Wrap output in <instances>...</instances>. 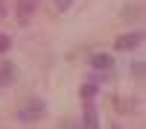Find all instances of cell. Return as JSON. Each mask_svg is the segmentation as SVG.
Wrapping results in <instances>:
<instances>
[{"mask_svg": "<svg viewBox=\"0 0 146 129\" xmlns=\"http://www.w3.org/2000/svg\"><path fill=\"white\" fill-rule=\"evenodd\" d=\"M41 114H44V103L41 100H27V103L21 106V112H18L21 120H38Z\"/></svg>", "mask_w": 146, "mask_h": 129, "instance_id": "1", "label": "cell"}, {"mask_svg": "<svg viewBox=\"0 0 146 129\" xmlns=\"http://www.w3.org/2000/svg\"><path fill=\"white\" fill-rule=\"evenodd\" d=\"M41 0H18V21L21 23H29L32 15H35V9H38Z\"/></svg>", "mask_w": 146, "mask_h": 129, "instance_id": "2", "label": "cell"}, {"mask_svg": "<svg viewBox=\"0 0 146 129\" xmlns=\"http://www.w3.org/2000/svg\"><path fill=\"white\" fill-rule=\"evenodd\" d=\"M143 41V32H129V35H120V38L114 41L117 50H135V47Z\"/></svg>", "mask_w": 146, "mask_h": 129, "instance_id": "3", "label": "cell"}, {"mask_svg": "<svg viewBox=\"0 0 146 129\" xmlns=\"http://www.w3.org/2000/svg\"><path fill=\"white\" fill-rule=\"evenodd\" d=\"M91 65H94L96 70H108V68L114 65V59H111V56H102V53H100V56H94V62H91Z\"/></svg>", "mask_w": 146, "mask_h": 129, "instance_id": "4", "label": "cell"}, {"mask_svg": "<svg viewBox=\"0 0 146 129\" xmlns=\"http://www.w3.org/2000/svg\"><path fill=\"white\" fill-rule=\"evenodd\" d=\"M85 129H100V123H96V109H94V106L85 109Z\"/></svg>", "mask_w": 146, "mask_h": 129, "instance_id": "5", "label": "cell"}, {"mask_svg": "<svg viewBox=\"0 0 146 129\" xmlns=\"http://www.w3.org/2000/svg\"><path fill=\"white\" fill-rule=\"evenodd\" d=\"M9 47H12V38H9V35H3V32H0V53H6Z\"/></svg>", "mask_w": 146, "mask_h": 129, "instance_id": "6", "label": "cell"}, {"mask_svg": "<svg viewBox=\"0 0 146 129\" xmlns=\"http://www.w3.org/2000/svg\"><path fill=\"white\" fill-rule=\"evenodd\" d=\"M94 94H96V85H85V88H82V97H85V100H91Z\"/></svg>", "mask_w": 146, "mask_h": 129, "instance_id": "7", "label": "cell"}, {"mask_svg": "<svg viewBox=\"0 0 146 129\" xmlns=\"http://www.w3.org/2000/svg\"><path fill=\"white\" fill-rule=\"evenodd\" d=\"M56 3H58V9H67V6H70V0H56Z\"/></svg>", "mask_w": 146, "mask_h": 129, "instance_id": "8", "label": "cell"}, {"mask_svg": "<svg viewBox=\"0 0 146 129\" xmlns=\"http://www.w3.org/2000/svg\"><path fill=\"white\" fill-rule=\"evenodd\" d=\"M0 15H3V3H0Z\"/></svg>", "mask_w": 146, "mask_h": 129, "instance_id": "9", "label": "cell"}, {"mask_svg": "<svg viewBox=\"0 0 146 129\" xmlns=\"http://www.w3.org/2000/svg\"><path fill=\"white\" fill-rule=\"evenodd\" d=\"M111 129H120V126H111Z\"/></svg>", "mask_w": 146, "mask_h": 129, "instance_id": "10", "label": "cell"}]
</instances>
